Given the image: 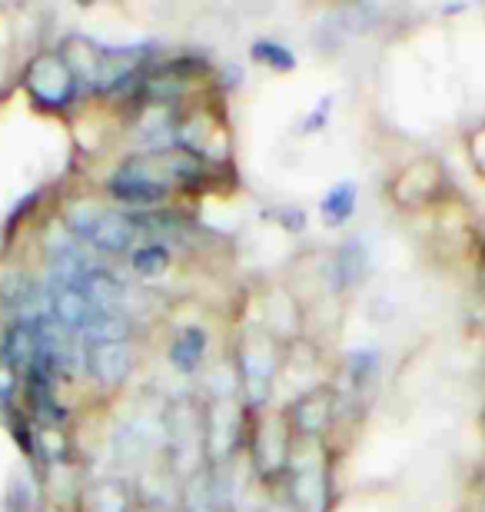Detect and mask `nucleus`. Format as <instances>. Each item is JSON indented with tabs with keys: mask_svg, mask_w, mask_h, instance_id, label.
<instances>
[{
	"mask_svg": "<svg viewBox=\"0 0 485 512\" xmlns=\"http://www.w3.org/2000/svg\"><path fill=\"white\" fill-rule=\"evenodd\" d=\"M24 399H27V416L34 419L40 433H60L67 426V406L57 399V380L44 370H27L24 373Z\"/></svg>",
	"mask_w": 485,
	"mask_h": 512,
	"instance_id": "nucleus-9",
	"label": "nucleus"
},
{
	"mask_svg": "<svg viewBox=\"0 0 485 512\" xmlns=\"http://www.w3.org/2000/svg\"><path fill=\"white\" fill-rule=\"evenodd\" d=\"M183 512H216L213 496H210V476L206 469H196L187 476V493H183Z\"/></svg>",
	"mask_w": 485,
	"mask_h": 512,
	"instance_id": "nucleus-19",
	"label": "nucleus"
},
{
	"mask_svg": "<svg viewBox=\"0 0 485 512\" xmlns=\"http://www.w3.org/2000/svg\"><path fill=\"white\" fill-rule=\"evenodd\" d=\"M379 376V350H373V346H363V350H353L346 356V380L353 389H369L376 383Z\"/></svg>",
	"mask_w": 485,
	"mask_h": 512,
	"instance_id": "nucleus-17",
	"label": "nucleus"
},
{
	"mask_svg": "<svg viewBox=\"0 0 485 512\" xmlns=\"http://www.w3.org/2000/svg\"><path fill=\"white\" fill-rule=\"evenodd\" d=\"M329 110H333V97H323L316 104V110L303 120V133L309 137V133H316L319 127H326V120H329Z\"/></svg>",
	"mask_w": 485,
	"mask_h": 512,
	"instance_id": "nucleus-21",
	"label": "nucleus"
},
{
	"mask_svg": "<svg viewBox=\"0 0 485 512\" xmlns=\"http://www.w3.org/2000/svg\"><path fill=\"white\" fill-rule=\"evenodd\" d=\"M206 350H210V336H206L203 326H183V330L173 336L167 360L180 376H193L200 370V363L206 360Z\"/></svg>",
	"mask_w": 485,
	"mask_h": 512,
	"instance_id": "nucleus-12",
	"label": "nucleus"
},
{
	"mask_svg": "<svg viewBox=\"0 0 485 512\" xmlns=\"http://www.w3.org/2000/svg\"><path fill=\"white\" fill-rule=\"evenodd\" d=\"M24 90L30 97V104L44 114H64L77 104L80 90L77 74L70 70L67 57L60 50H40L27 60L24 67Z\"/></svg>",
	"mask_w": 485,
	"mask_h": 512,
	"instance_id": "nucleus-2",
	"label": "nucleus"
},
{
	"mask_svg": "<svg viewBox=\"0 0 485 512\" xmlns=\"http://www.w3.org/2000/svg\"><path fill=\"white\" fill-rule=\"evenodd\" d=\"M243 413L246 403L240 406L233 396H216L213 406L203 416V453L213 466L233 463L243 443Z\"/></svg>",
	"mask_w": 485,
	"mask_h": 512,
	"instance_id": "nucleus-5",
	"label": "nucleus"
},
{
	"mask_svg": "<svg viewBox=\"0 0 485 512\" xmlns=\"http://www.w3.org/2000/svg\"><path fill=\"white\" fill-rule=\"evenodd\" d=\"M10 512H30L40 506V493L34 483V473H17L10 479V493H7Z\"/></svg>",
	"mask_w": 485,
	"mask_h": 512,
	"instance_id": "nucleus-20",
	"label": "nucleus"
},
{
	"mask_svg": "<svg viewBox=\"0 0 485 512\" xmlns=\"http://www.w3.org/2000/svg\"><path fill=\"white\" fill-rule=\"evenodd\" d=\"M173 263V250L170 243H157V240H147V243H137L130 253V270L143 276V280H153V276H163L170 270Z\"/></svg>",
	"mask_w": 485,
	"mask_h": 512,
	"instance_id": "nucleus-16",
	"label": "nucleus"
},
{
	"mask_svg": "<svg viewBox=\"0 0 485 512\" xmlns=\"http://www.w3.org/2000/svg\"><path fill=\"white\" fill-rule=\"evenodd\" d=\"M236 380H240V393L246 396V406H266L273 393L276 360L266 343H243L240 360H236Z\"/></svg>",
	"mask_w": 485,
	"mask_h": 512,
	"instance_id": "nucleus-8",
	"label": "nucleus"
},
{
	"mask_svg": "<svg viewBox=\"0 0 485 512\" xmlns=\"http://www.w3.org/2000/svg\"><path fill=\"white\" fill-rule=\"evenodd\" d=\"M133 373L130 343H90L87 346V376L100 389H120Z\"/></svg>",
	"mask_w": 485,
	"mask_h": 512,
	"instance_id": "nucleus-10",
	"label": "nucleus"
},
{
	"mask_svg": "<svg viewBox=\"0 0 485 512\" xmlns=\"http://www.w3.org/2000/svg\"><path fill=\"white\" fill-rule=\"evenodd\" d=\"M0 360L17 376L30 370V360H34V326L30 320H7L4 336H0Z\"/></svg>",
	"mask_w": 485,
	"mask_h": 512,
	"instance_id": "nucleus-13",
	"label": "nucleus"
},
{
	"mask_svg": "<svg viewBox=\"0 0 485 512\" xmlns=\"http://www.w3.org/2000/svg\"><path fill=\"white\" fill-rule=\"evenodd\" d=\"M276 220H280L290 233H296V230H303V227H306V217H303V210H299V207H296V210H280V213H276Z\"/></svg>",
	"mask_w": 485,
	"mask_h": 512,
	"instance_id": "nucleus-24",
	"label": "nucleus"
},
{
	"mask_svg": "<svg viewBox=\"0 0 485 512\" xmlns=\"http://www.w3.org/2000/svg\"><path fill=\"white\" fill-rule=\"evenodd\" d=\"M110 200H117L127 210H160L163 203L173 197V190L157 177V170L150 167L147 153L127 157L117 170L110 173L103 183Z\"/></svg>",
	"mask_w": 485,
	"mask_h": 512,
	"instance_id": "nucleus-3",
	"label": "nucleus"
},
{
	"mask_svg": "<svg viewBox=\"0 0 485 512\" xmlns=\"http://www.w3.org/2000/svg\"><path fill=\"white\" fill-rule=\"evenodd\" d=\"M369 247L363 237H353L346 240L343 247L336 250V260H333V273H336V286L339 290H356V286L366 283L369 276Z\"/></svg>",
	"mask_w": 485,
	"mask_h": 512,
	"instance_id": "nucleus-14",
	"label": "nucleus"
},
{
	"mask_svg": "<svg viewBox=\"0 0 485 512\" xmlns=\"http://www.w3.org/2000/svg\"><path fill=\"white\" fill-rule=\"evenodd\" d=\"M250 456H253V469L266 483L286 479V469H290V456H293V436H290V429H286V423L256 426L250 436Z\"/></svg>",
	"mask_w": 485,
	"mask_h": 512,
	"instance_id": "nucleus-7",
	"label": "nucleus"
},
{
	"mask_svg": "<svg viewBox=\"0 0 485 512\" xmlns=\"http://www.w3.org/2000/svg\"><path fill=\"white\" fill-rule=\"evenodd\" d=\"M356 200H359V187L353 180L336 183V187H329L326 197L319 200V217H323V223L329 230L346 227V223L353 220V213H356Z\"/></svg>",
	"mask_w": 485,
	"mask_h": 512,
	"instance_id": "nucleus-15",
	"label": "nucleus"
},
{
	"mask_svg": "<svg viewBox=\"0 0 485 512\" xmlns=\"http://www.w3.org/2000/svg\"><path fill=\"white\" fill-rule=\"evenodd\" d=\"M336 419V399L329 389H313L286 406L283 423L296 443H319Z\"/></svg>",
	"mask_w": 485,
	"mask_h": 512,
	"instance_id": "nucleus-6",
	"label": "nucleus"
},
{
	"mask_svg": "<svg viewBox=\"0 0 485 512\" xmlns=\"http://www.w3.org/2000/svg\"><path fill=\"white\" fill-rule=\"evenodd\" d=\"M286 489L296 512H326L329 509V469L319 443H296L290 469H286Z\"/></svg>",
	"mask_w": 485,
	"mask_h": 512,
	"instance_id": "nucleus-4",
	"label": "nucleus"
},
{
	"mask_svg": "<svg viewBox=\"0 0 485 512\" xmlns=\"http://www.w3.org/2000/svg\"><path fill=\"white\" fill-rule=\"evenodd\" d=\"M94 512H130V506H127V499L117 493V489H103Z\"/></svg>",
	"mask_w": 485,
	"mask_h": 512,
	"instance_id": "nucleus-22",
	"label": "nucleus"
},
{
	"mask_svg": "<svg viewBox=\"0 0 485 512\" xmlns=\"http://www.w3.org/2000/svg\"><path fill=\"white\" fill-rule=\"evenodd\" d=\"M250 57L256 60V64L276 70V74H290V70L296 67V54L290 47L276 44V40H256V44L250 47Z\"/></svg>",
	"mask_w": 485,
	"mask_h": 512,
	"instance_id": "nucleus-18",
	"label": "nucleus"
},
{
	"mask_svg": "<svg viewBox=\"0 0 485 512\" xmlns=\"http://www.w3.org/2000/svg\"><path fill=\"white\" fill-rule=\"evenodd\" d=\"M77 286H80V293L97 306V310H127L130 290H127V283L110 270V266H100V263L87 266V273L80 276Z\"/></svg>",
	"mask_w": 485,
	"mask_h": 512,
	"instance_id": "nucleus-11",
	"label": "nucleus"
},
{
	"mask_svg": "<svg viewBox=\"0 0 485 512\" xmlns=\"http://www.w3.org/2000/svg\"><path fill=\"white\" fill-rule=\"evenodd\" d=\"M266 512H296L290 503H270V509H266Z\"/></svg>",
	"mask_w": 485,
	"mask_h": 512,
	"instance_id": "nucleus-25",
	"label": "nucleus"
},
{
	"mask_svg": "<svg viewBox=\"0 0 485 512\" xmlns=\"http://www.w3.org/2000/svg\"><path fill=\"white\" fill-rule=\"evenodd\" d=\"M14 386H17V373L0 360V406H10V396H14Z\"/></svg>",
	"mask_w": 485,
	"mask_h": 512,
	"instance_id": "nucleus-23",
	"label": "nucleus"
},
{
	"mask_svg": "<svg viewBox=\"0 0 485 512\" xmlns=\"http://www.w3.org/2000/svg\"><path fill=\"white\" fill-rule=\"evenodd\" d=\"M64 227L70 240H77L80 247L97 250L103 256H130L140 240V230L133 223L130 210H107V207H90V203H77L64 213Z\"/></svg>",
	"mask_w": 485,
	"mask_h": 512,
	"instance_id": "nucleus-1",
	"label": "nucleus"
}]
</instances>
